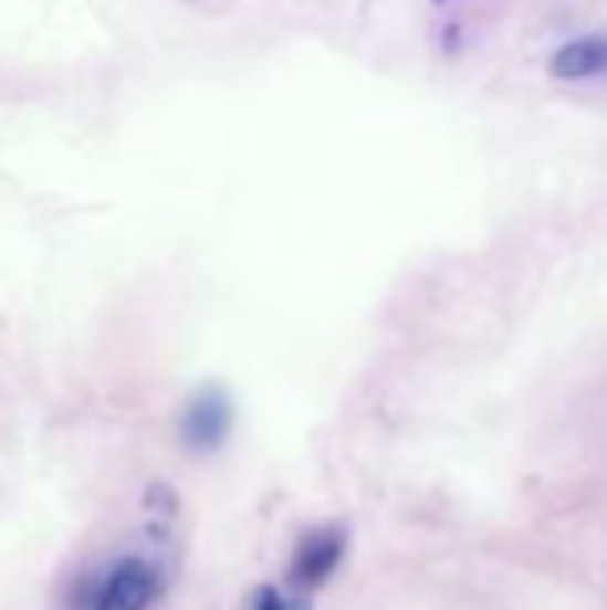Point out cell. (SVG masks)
Wrapping results in <instances>:
<instances>
[{"label": "cell", "instance_id": "obj_1", "mask_svg": "<svg viewBox=\"0 0 607 610\" xmlns=\"http://www.w3.org/2000/svg\"><path fill=\"white\" fill-rule=\"evenodd\" d=\"M184 444L191 453H217L226 437L233 432V403L221 387H205L191 395V403L184 407V420H179Z\"/></svg>", "mask_w": 607, "mask_h": 610}, {"label": "cell", "instance_id": "obj_2", "mask_svg": "<svg viewBox=\"0 0 607 610\" xmlns=\"http://www.w3.org/2000/svg\"><path fill=\"white\" fill-rule=\"evenodd\" d=\"M342 557H346V532L342 527H316V532H308L304 540L295 544L292 581L304 586V590H316V586H325L337 574Z\"/></svg>", "mask_w": 607, "mask_h": 610}, {"label": "cell", "instance_id": "obj_3", "mask_svg": "<svg viewBox=\"0 0 607 610\" xmlns=\"http://www.w3.org/2000/svg\"><path fill=\"white\" fill-rule=\"evenodd\" d=\"M158 593V574L155 565L129 557L122 565H113V574L105 577V590L96 598L92 610H146Z\"/></svg>", "mask_w": 607, "mask_h": 610}, {"label": "cell", "instance_id": "obj_4", "mask_svg": "<svg viewBox=\"0 0 607 610\" xmlns=\"http://www.w3.org/2000/svg\"><path fill=\"white\" fill-rule=\"evenodd\" d=\"M599 71H607V38H574V42H566L550 59V75L554 80H566V84L590 80Z\"/></svg>", "mask_w": 607, "mask_h": 610}, {"label": "cell", "instance_id": "obj_5", "mask_svg": "<svg viewBox=\"0 0 607 610\" xmlns=\"http://www.w3.org/2000/svg\"><path fill=\"white\" fill-rule=\"evenodd\" d=\"M245 610H313V607H304L300 598H292V593H283L279 586H259V590L250 593V602H245Z\"/></svg>", "mask_w": 607, "mask_h": 610}, {"label": "cell", "instance_id": "obj_6", "mask_svg": "<svg viewBox=\"0 0 607 610\" xmlns=\"http://www.w3.org/2000/svg\"><path fill=\"white\" fill-rule=\"evenodd\" d=\"M437 4H446V0H437Z\"/></svg>", "mask_w": 607, "mask_h": 610}]
</instances>
